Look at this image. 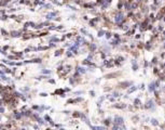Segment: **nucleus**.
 Here are the masks:
<instances>
[{
	"instance_id": "1",
	"label": "nucleus",
	"mask_w": 165,
	"mask_h": 130,
	"mask_svg": "<svg viewBox=\"0 0 165 130\" xmlns=\"http://www.w3.org/2000/svg\"><path fill=\"white\" fill-rule=\"evenodd\" d=\"M114 124H116L117 126L123 125V118L120 117V116H116V117H114Z\"/></svg>"
},
{
	"instance_id": "2",
	"label": "nucleus",
	"mask_w": 165,
	"mask_h": 130,
	"mask_svg": "<svg viewBox=\"0 0 165 130\" xmlns=\"http://www.w3.org/2000/svg\"><path fill=\"white\" fill-rule=\"evenodd\" d=\"M122 20H123V15H122L121 13H119V14L117 15V17H116V22L119 23V22H121Z\"/></svg>"
},
{
	"instance_id": "3",
	"label": "nucleus",
	"mask_w": 165,
	"mask_h": 130,
	"mask_svg": "<svg viewBox=\"0 0 165 130\" xmlns=\"http://www.w3.org/2000/svg\"><path fill=\"white\" fill-rule=\"evenodd\" d=\"M131 84H132V82H122V84H121V86H123L122 88H126V87H127V86H130Z\"/></svg>"
},
{
	"instance_id": "4",
	"label": "nucleus",
	"mask_w": 165,
	"mask_h": 130,
	"mask_svg": "<svg viewBox=\"0 0 165 130\" xmlns=\"http://www.w3.org/2000/svg\"><path fill=\"white\" fill-rule=\"evenodd\" d=\"M92 129H94V130H105L104 127H92Z\"/></svg>"
},
{
	"instance_id": "5",
	"label": "nucleus",
	"mask_w": 165,
	"mask_h": 130,
	"mask_svg": "<svg viewBox=\"0 0 165 130\" xmlns=\"http://www.w3.org/2000/svg\"><path fill=\"white\" fill-rule=\"evenodd\" d=\"M136 89H137V87H133V88L128 89V90H127V92H128V93H132V92H133V91H135Z\"/></svg>"
},
{
	"instance_id": "6",
	"label": "nucleus",
	"mask_w": 165,
	"mask_h": 130,
	"mask_svg": "<svg viewBox=\"0 0 165 130\" xmlns=\"http://www.w3.org/2000/svg\"><path fill=\"white\" fill-rule=\"evenodd\" d=\"M54 16H55V13H51V14L48 15V19H53Z\"/></svg>"
},
{
	"instance_id": "7",
	"label": "nucleus",
	"mask_w": 165,
	"mask_h": 130,
	"mask_svg": "<svg viewBox=\"0 0 165 130\" xmlns=\"http://www.w3.org/2000/svg\"><path fill=\"white\" fill-rule=\"evenodd\" d=\"M151 104H153L151 101H148V104H147V105H146V107H150L151 106Z\"/></svg>"
},
{
	"instance_id": "8",
	"label": "nucleus",
	"mask_w": 165,
	"mask_h": 130,
	"mask_svg": "<svg viewBox=\"0 0 165 130\" xmlns=\"http://www.w3.org/2000/svg\"><path fill=\"white\" fill-rule=\"evenodd\" d=\"M151 121H152V124H153V125H158V123H157V120H155V119H152Z\"/></svg>"
},
{
	"instance_id": "9",
	"label": "nucleus",
	"mask_w": 165,
	"mask_h": 130,
	"mask_svg": "<svg viewBox=\"0 0 165 130\" xmlns=\"http://www.w3.org/2000/svg\"><path fill=\"white\" fill-rule=\"evenodd\" d=\"M149 89H150V91H152V90L154 89V87H153V84H151V85H150V88H149Z\"/></svg>"
},
{
	"instance_id": "10",
	"label": "nucleus",
	"mask_w": 165,
	"mask_h": 130,
	"mask_svg": "<svg viewBox=\"0 0 165 130\" xmlns=\"http://www.w3.org/2000/svg\"><path fill=\"white\" fill-rule=\"evenodd\" d=\"M114 97H119V93L118 92H114Z\"/></svg>"
},
{
	"instance_id": "11",
	"label": "nucleus",
	"mask_w": 165,
	"mask_h": 130,
	"mask_svg": "<svg viewBox=\"0 0 165 130\" xmlns=\"http://www.w3.org/2000/svg\"><path fill=\"white\" fill-rule=\"evenodd\" d=\"M164 35H165V32H164Z\"/></svg>"
}]
</instances>
